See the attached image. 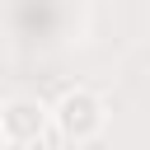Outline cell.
<instances>
[{
	"label": "cell",
	"mask_w": 150,
	"mask_h": 150,
	"mask_svg": "<svg viewBox=\"0 0 150 150\" xmlns=\"http://www.w3.org/2000/svg\"><path fill=\"white\" fill-rule=\"evenodd\" d=\"M23 150H42V145H23Z\"/></svg>",
	"instance_id": "cell-4"
},
{
	"label": "cell",
	"mask_w": 150,
	"mask_h": 150,
	"mask_svg": "<svg viewBox=\"0 0 150 150\" xmlns=\"http://www.w3.org/2000/svg\"><path fill=\"white\" fill-rule=\"evenodd\" d=\"M0 150H9V136H5V127H0Z\"/></svg>",
	"instance_id": "cell-3"
},
{
	"label": "cell",
	"mask_w": 150,
	"mask_h": 150,
	"mask_svg": "<svg viewBox=\"0 0 150 150\" xmlns=\"http://www.w3.org/2000/svg\"><path fill=\"white\" fill-rule=\"evenodd\" d=\"M103 122H108V108H103V98L98 94H89V89H70V94H61V103L52 108V127L61 131V141H94L98 131H103Z\"/></svg>",
	"instance_id": "cell-1"
},
{
	"label": "cell",
	"mask_w": 150,
	"mask_h": 150,
	"mask_svg": "<svg viewBox=\"0 0 150 150\" xmlns=\"http://www.w3.org/2000/svg\"><path fill=\"white\" fill-rule=\"evenodd\" d=\"M0 127H5L9 145H38L52 127V108H42L38 98H9L0 108Z\"/></svg>",
	"instance_id": "cell-2"
}]
</instances>
